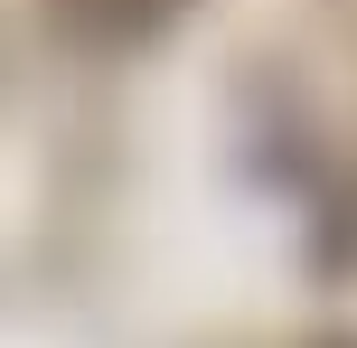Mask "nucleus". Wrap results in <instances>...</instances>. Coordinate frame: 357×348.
I'll return each instance as SVG.
<instances>
[{"label": "nucleus", "mask_w": 357, "mask_h": 348, "mask_svg": "<svg viewBox=\"0 0 357 348\" xmlns=\"http://www.w3.org/2000/svg\"><path fill=\"white\" fill-rule=\"evenodd\" d=\"M56 10H66L75 29H142V19L169 10V0H56Z\"/></svg>", "instance_id": "nucleus-1"}]
</instances>
